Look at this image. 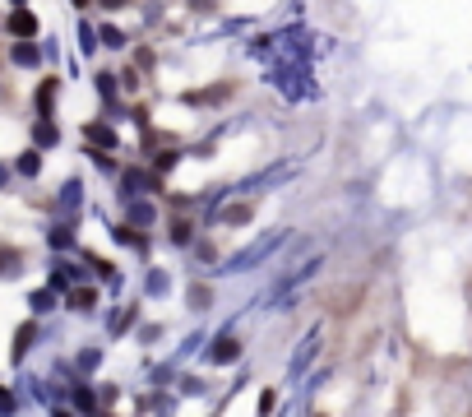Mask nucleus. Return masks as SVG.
I'll return each instance as SVG.
<instances>
[{
  "label": "nucleus",
  "instance_id": "f257e3e1",
  "mask_svg": "<svg viewBox=\"0 0 472 417\" xmlns=\"http://www.w3.org/2000/svg\"><path fill=\"white\" fill-rule=\"evenodd\" d=\"M5 28L15 33V37H32V33H37V19H32L28 10H15V15H10V24H5Z\"/></svg>",
  "mask_w": 472,
  "mask_h": 417
},
{
  "label": "nucleus",
  "instance_id": "39448f33",
  "mask_svg": "<svg viewBox=\"0 0 472 417\" xmlns=\"http://www.w3.org/2000/svg\"><path fill=\"white\" fill-rule=\"evenodd\" d=\"M75 5H88V0H75Z\"/></svg>",
  "mask_w": 472,
  "mask_h": 417
},
{
  "label": "nucleus",
  "instance_id": "7ed1b4c3",
  "mask_svg": "<svg viewBox=\"0 0 472 417\" xmlns=\"http://www.w3.org/2000/svg\"><path fill=\"white\" fill-rule=\"evenodd\" d=\"M93 302H97L93 288H75V293H70V306H75V311H93Z\"/></svg>",
  "mask_w": 472,
  "mask_h": 417
},
{
  "label": "nucleus",
  "instance_id": "f03ea898",
  "mask_svg": "<svg viewBox=\"0 0 472 417\" xmlns=\"http://www.w3.org/2000/svg\"><path fill=\"white\" fill-rule=\"evenodd\" d=\"M171 241H176V246H181V241H190V237H195V223H190V218H171Z\"/></svg>",
  "mask_w": 472,
  "mask_h": 417
},
{
  "label": "nucleus",
  "instance_id": "423d86ee",
  "mask_svg": "<svg viewBox=\"0 0 472 417\" xmlns=\"http://www.w3.org/2000/svg\"><path fill=\"white\" fill-rule=\"evenodd\" d=\"M315 417H329V413H315Z\"/></svg>",
  "mask_w": 472,
  "mask_h": 417
},
{
  "label": "nucleus",
  "instance_id": "20e7f679",
  "mask_svg": "<svg viewBox=\"0 0 472 417\" xmlns=\"http://www.w3.org/2000/svg\"><path fill=\"white\" fill-rule=\"evenodd\" d=\"M190 302H195V311H204V306H209V302H214V293H209V288L199 283V288H190Z\"/></svg>",
  "mask_w": 472,
  "mask_h": 417
}]
</instances>
